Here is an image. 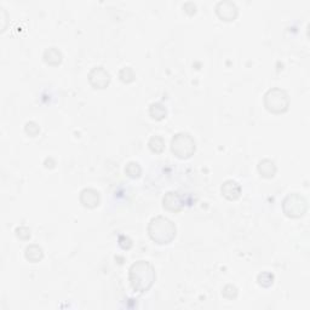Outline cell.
Masks as SVG:
<instances>
[{
	"label": "cell",
	"mask_w": 310,
	"mask_h": 310,
	"mask_svg": "<svg viewBox=\"0 0 310 310\" xmlns=\"http://www.w3.org/2000/svg\"><path fill=\"white\" fill-rule=\"evenodd\" d=\"M42 59H44L45 63H47L49 65L56 67V65H60L62 63L63 55L57 47H49V49L44 51Z\"/></svg>",
	"instance_id": "obj_12"
},
{
	"label": "cell",
	"mask_w": 310,
	"mask_h": 310,
	"mask_svg": "<svg viewBox=\"0 0 310 310\" xmlns=\"http://www.w3.org/2000/svg\"><path fill=\"white\" fill-rule=\"evenodd\" d=\"M79 200L82 205L86 208H96L101 203V196L96 189L84 188L80 191Z\"/></svg>",
	"instance_id": "obj_9"
},
{
	"label": "cell",
	"mask_w": 310,
	"mask_h": 310,
	"mask_svg": "<svg viewBox=\"0 0 310 310\" xmlns=\"http://www.w3.org/2000/svg\"><path fill=\"white\" fill-rule=\"evenodd\" d=\"M163 207L166 211L177 213L180 211H182V208L185 207V203H183L182 198H181V195L178 193H176V191H167L163 198Z\"/></svg>",
	"instance_id": "obj_8"
},
{
	"label": "cell",
	"mask_w": 310,
	"mask_h": 310,
	"mask_svg": "<svg viewBox=\"0 0 310 310\" xmlns=\"http://www.w3.org/2000/svg\"><path fill=\"white\" fill-rule=\"evenodd\" d=\"M148 148L154 154H161L165 150V140L161 136H152L148 141Z\"/></svg>",
	"instance_id": "obj_15"
},
{
	"label": "cell",
	"mask_w": 310,
	"mask_h": 310,
	"mask_svg": "<svg viewBox=\"0 0 310 310\" xmlns=\"http://www.w3.org/2000/svg\"><path fill=\"white\" fill-rule=\"evenodd\" d=\"M148 235L158 245H167L177 235L176 224L165 216H155L148 223Z\"/></svg>",
	"instance_id": "obj_2"
},
{
	"label": "cell",
	"mask_w": 310,
	"mask_h": 310,
	"mask_svg": "<svg viewBox=\"0 0 310 310\" xmlns=\"http://www.w3.org/2000/svg\"><path fill=\"white\" fill-rule=\"evenodd\" d=\"M119 79L122 80L124 84H131V83L135 82L136 79L135 70H133L131 67L122 68L119 72Z\"/></svg>",
	"instance_id": "obj_18"
},
{
	"label": "cell",
	"mask_w": 310,
	"mask_h": 310,
	"mask_svg": "<svg viewBox=\"0 0 310 310\" xmlns=\"http://www.w3.org/2000/svg\"><path fill=\"white\" fill-rule=\"evenodd\" d=\"M156 279L155 268L150 262L137 261L128 269V281L133 291L145 293L149 291L154 285Z\"/></svg>",
	"instance_id": "obj_1"
},
{
	"label": "cell",
	"mask_w": 310,
	"mask_h": 310,
	"mask_svg": "<svg viewBox=\"0 0 310 310\" xmlns=\"http://www.w3.org/2000/svg\"><path fill=\"white\" fill-rule=\"evenodd\" d=\"M264 107L273 114H282L289 108V93L280 87H273L266 92L263 98Z\"/></svg>",
	"instance_id": "obj_3"
},
{
	"label": "cell",
	"mask_w": 310,
	"mask_h": 310,
	"mask_svg": "<svg viewBox=\"0 0 310 310\" xmlns=\"http://www.w3.org/2000/svg\"><path fill=\"white\" fill-rule=\"evenodd\" d=\"M238 293H239L238 287L233 284L226 285V286L223 287V289H222V294H223V297L224 298L229 299V301L235 299L236 297H238Z\"/></svg>",
	"instance_id": "obj_19"
},
{
	"label": "cell",
	"mask_w": 310,
	"mask_h": 310,
	"mask_svg": "<svg viewBox=\"0 0 310 310\" xmlns=\"http://www.w3.org/2000/svg\"><path fill=\"white\" fill-rule=\"evenodd\" d=\"M183 10H185L186 14L190 15L191 16V15H194L196 12V5L194 4V2L188 1V2H186L185 5H183Z\"/></svg>",
	"instance_id": "obj_23"
},
{
	"label": "cell",
	"mask_w": 310,
	"mask_h": 310,
	"mask_svg": "<svg viewBox=\"0 0 310 310\" xmlns=\"http://www.w3.org/2000/svg\"><path fill=\"white\" fill-rule=\"evenodd\" d=\"M257 170H258V173L262 177L267 178V180H271L276 175L278 168H276L275 163L273 160H270V159H263L257 165Z\"/></svg>",
	"instance_id": "obj_11"
},
{
	"label": "cell",
	"mask_w": 310,
	"mask_h": 310,
	"mask_svg": "<svg viewBox=\"0 0 310 310\" xmlns=\"http://www.w3.org/2000/svg\"><path fill=\"white\" fill-rule=\"evenodd\" d=\"M149 115L155 122H161L167 117V109L165 105L160 102H154L149 107Z\"/></svg>",
	"instance_id": "obj_14"
},
{
	"label": "cell",
	"mask_w": 310,
	"mask_h": 310,
	"mask_svg": "<svg viewBox=\"0 0 310 310\" xmlns=\"http://www.w3.org/2000/svg\"><path fill=\"white\" fill-rule=\"evenodd\" d=\"M171 152L180 159H189L196 150V142L188 132H178L171 140Z\"/></svg>",
	"instance_id": "obj_4"
},
{
	"label": "cell",
	"mask_w": 310,
	"mask_h": 310,
	"mask_svg": "<svg viewBox=\"0 0 310 310\" xmlns=\"http://www.w3.org/2000/svg\"><path fill=\"white\" fill-rule=\"evenodd\" d=\"M221 193L228 200H238L241 195V186L236 181L227 180L221 186Z\"/></svg>",
	"instance_id": "obj_10"
},
{
	"label": "cell",
	"mask_w": 310,
	"mask_h": 310,
	"mask_svg": "<svg viewBox=\"0 0 310 310\" xmlns=\"http://www.w3.org/2000/svg\"><path fill=\"white\" fill-rule=\"evenodd\" d=\"M55 165H56V161H55L52 158H46L44 160V166L46 168H54Z\"/></svg>",
	"instance_id": "obj_24"
},
{
	"label": "cell",
	"mask_w": 310,
	"mask_h": 310,
	"mask_svg": "<svg viewBox=\"0 0 310 310\" xmlns=\"http://www.w3.org/2000/svg\"><path fill=\"white\" fill-rule=\"evenodd\" d=\"M282 211L289 218H299L308 211V201L298 193H291L282 201Z\"/></svg>",
	"instance_id": "obj_5"
},
{
	"label": "cell",
	"mask_w": 310,
	"mask_h": 310,
	"mask_svg": "<svg viewBox=\"0 0 310 310\" xmlns=\"http://www.w3.org/2000/svg\"><path fill=\"white\" fill-rule=\"evenodd\" d=\"M87 79H89L90 85L93 89L103 90L109 86L112 77H110V73L104 67L97 65V67H93L90 70L89 74H87Z\"/></svg>",
	"instance_id": "obj_6"
},
{
	"label": "cell",
	"mask_w": 310,
	"mask_h": 310,
	"mask_svg": "<svg viewBox=\"0 0 310 310\" xmlns=\"http://www.w3.org/2000/svg\"><path fill=\"white\" fill-rule=\"evenodd\" d=\"M15 234H16V236L20 240H29L32 236V230L28 227L21 226L15 229Z\"/></svg>",
	"instance_id": "obj_21"
},
{
	"label": "cell",
	"mask_w": 310,
	"mask_h": 310,
	"mask_svg": "<svg viewBox=\"0 0 310 310\" xmlns=\"http://www.w3.org/2000/svg\"><path fill=\"white\" fill-rule=\"evenodd\" d=\"M274 280H275V276L270 271H262V273H259L257 275V282H258V285L262 287H266V289L273 286Z\"/></svg>",
	"instance_id": "obj_16"
},
{
	"label": "cell",
	"mask_w": 310,
	"mask_h": 310,
	"mask_svg": "<svg viewBox=\"0 0 310 310\" xmlns=\"http://www.w3.org/2000/svg\"><path fill=\"white\" fill-rule=\"evenodd\" d=\"M24 132L29 137H37L40 133V126L35 122H27L26 125H24Z\"/></svg>",
	"instance_id": "obj_20"
},
{
	"label": "cell",
	"mask_w": 310,
	"mask_h": 310,
	"mask_svg": "<svg viewBox=\"0 0 310 310\" xmlns=\"http://www.w3.org/2000/svg\"><path fill=\"white\" fill-rule=\"evenodd\" d=\"M215 10L219 19L226 22L235 21L239 15L238 6L231 0H221L216 4Z\"/></svg>",
	"instance_id": "obj_7"
},
{
	"label": "cell",
	"mask_w": 310,
	"mask_h": 310,
	"mask_svg": "<svg viewBox=\"0 0 310 310\" xmlns=\"http://www.w3.org/2000/svg\"><path fill=\"white\" fill-rule=\"evenodd\" d=\"M24 257H26L27 261L32 262V263H38L44 258V251L37 244H32L24 249Z\"/></svg>",
	"instance_id": "obj_13"
},
{
	"label": "cell",
	"mask_w": 310,
	"mask_h": 310,
	"mask_svg": "<svg viewBox=\"0 0 310 310\" xmlns=\"http://www.w3.org/2000/svg\"><path fill=\"white\" fill-rule=\"evenodd\" d=\"M132 245H133L132 240H131L128 236H126V235L119 236V246L123 249H130L131 248H132Z\"/></svg>",
	"instance_id": "obj_22"
},
{
	"label": "cell",
	"mask_w": 310,
	"mask_h": 310,
	"mask_svg": "<svg viewBox=\"0 0 310 310\" xmlns=\"http://www.w3.org/2000/svg\"><path fill=\"white\" fill-rule=\"evenodd\" d=\"M125 173L131 178H138L142 175V167L136 161H130L127 165L125 166Z\"/></svg>",
	"instance_id": "obj_17"
}]
</instances>
